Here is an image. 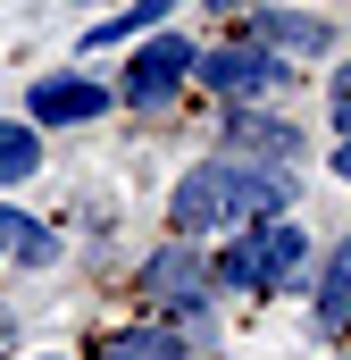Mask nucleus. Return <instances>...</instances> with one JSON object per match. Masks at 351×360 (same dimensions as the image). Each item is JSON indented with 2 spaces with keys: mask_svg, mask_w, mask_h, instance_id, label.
I'll return each instance as SVG.
<instances>
[{
  "mask_svg": "<svg viewBox=\"0 0 351 360\" xmlns=\"http://www.w3.org/2000/svg\"><path fill=\"white\" fill-rule=\"evenodd\" d=\"M326 134H335V143L351 134V59L343 51L326 59Z\"/></svg>",
  "mask_w": 351,
  "mask_h": 360,
  "instance_id": "13",
  "label": "nucleus"
},
{
  "mask_svg": "<svg viewBox=\"0 0 351 360\" xmlns=\"http://www.w3.org/2000/svg\"><path fill=\"white\" fill-rule=\"evenodd\" d=\"M0 269H8V252H0Z\"/></svg>",
  "mask_w": 351,
  "mask_h": 360,
  "instance_id": "18",
  "label": "nucleus"
},
{
  "mask_svg": "<svg viewBox=\"0 0 351 360\" xmlns=\"http://www.w3.org/2000/svg\"><path fill=\"white\" fill-rule=\"evenodd\" d=\"M301 302H310V335H318L326 352H335V344H351V235H335V243L310 260Z\"/></svg>",
  "mask_w": 351,
  "mask_h": 360,
  "instance_id": "9",
  "label": "nucleus"
},
{
  "mask_svg": "<svg viewBox=\"0 0 351 360\" xmlns=\"http://www.w3.org/2000/svg\"><path fill=\"white\" fill-rule=\"evenodd\" d=\"M67 8H92V17H100V8H109V0H67Z\"/></svg>",
  "mask_w": 351,
  "mask_h": 360,
  "instance_id": "15",
  "label": "nucleus"
},
{
  "mask_svg": "<svg viewBox=\"0 0 351 360\" xmlns=\"http://www.w3.org/2000/svg\"><path fill=\"white\" fill-rule=\"evenodd\" d=\"M84 360H201V352H192V335H176L168 319H151V310H143V319L100 327V335L84 344Z\"/></svg>",
  "mask_w": 351,
  "mask_h": 360,
  "instance_id": "11",
  "label": "nucleus"
},
{
  "mask_svg": "<svg viewBox=\"0 0 351 360\" xmlns=\"http://www.w3.org/2000/svg\"><path fill=\"white\" fill-rule=\"evenodd\" d=\"M301 76H310V68H293L284 51L251 42L243 25H226V34H209V42L192 51V92H209V101H284Z\"/></svg>",
  "mask_w": 351,
  "mask_h": 360,
  "instance_id": "5",
  "label": "nucleus"
},
{
  "mask_svg": "<svg viewBox=\"0 0 351 360\" xmlns=\"http://www.w3.org/2000/svg\"><path fill=\"white\" fill-rule=\"evenodd\" d=\"M134 302L151 319H168L176 335H192V352H218L226 344V293H218V269H209V243L192 235H159L143 260H134Z\"/></svg>",
  "mask_w": 351,
  "mask_h": 360,
  "instance_id": "2",
  "label": "nucleus"
},
{
  "mask_svg": "<svg viewBox=\"0 0 351 360\" xmlns=\"http://www.w3.org/2000/svg\"><path fill=\"white\" fill-rule=\"evenodd\" d=\"M226 25H243L251 42L284 51L293 68H326V59L343 51L335 17H326V8H301V0H251V8H243V17H226Z\"/></svg>",
  "mask_w": 351,
  "mask_h": 360,
  "instance_id": "7",
  "label": "nucleus"
},
{
  "mask_svg": "<svg viewBox=\"0 0 351 360\" xmlns=\"http://www.w3.org/2000/svg\"><path fill=\"white\" fill-rule=\"evenodd\" d=\"M209 151H234V160H260V168H301L310 160V126L284 117L276 101H218Z\"/></svg>",
  "mask_w": 351,
  "mask_h": 360,
  "instance_id": "6",
  "label": "nucleus"
},
{
  "mask_svg": "<svg viewBox=\"0 0 351 360\" xmlns=\"http://www.w3.org/2000/svg\"><path fill=\"white\" fill-rule=\"evenodd\" d=\"M310 226L284 210V218H243L234 235L209 243V269H218V293L226 302H267V293H301L310 285Z\"/></svg>",
  "mask_w": 351,
  "mask_h": 360,
  "instance_id": "3",
  "label": "nucleus"
},
{
  "mask_svg": "<svg viewBox=\"0 0 351 360\" xmlns=\"http://www.w3.org/2000/svg\"><path fill=\"white\" fill-rule=\"evenodd\" d=\"M192 34L184 25H151V34H134L126 51H117V109L126 117H176L184 109V92H192Z\"/></svg>",
  "mask_w": 351,
  "mask_h": 360,
  "instance_id": "4",
  "label": "nucleus"
},
{
  "mask_svg": "<svg viewBox=\"0 0 351 360\" xmlns=\"http://www.w3.org/2000/svg\"><path fill=\"white\" fill-rule=\"evenodd\" d=\"M293 201H301V176L293 168H260V160H234V151H201L168 184V235L218 243L243 218H284Z\"/></svg>",
  "mask_w": 351,
  "mask_h": 360,
  "instance_id": "1",
  "label": "nucleus"
},
{
  "mask_svg": "<svg viewBox=\"0 0 351 360\" xmlns=\"http://www.w3.org/2000/svg\"><path fill=\"white\" fill-rule=\"evenodd\" d=\"M109 109H117V84L92 76V68H42V76L25 84V117H34L42 134H84Z\"/></svg>",
  "mask_w": 351,
  "mask_h": 360,
  "instance_id": "8",
  "label": "nucleus"
},
{
  "mask_svg": "<svg viewBox=\"0 0 351 360\" xmlns=\"http://www.w3.org/2000/svg\"><path fill=\"white\" fill-rule=\"evenodd\" d=\"M25 360H76V352H25Z\"/></svg>",
  "mask_w": 351,
  "mask_h": 360,
  "instance_id": "16",
  "label": "nucleus"
},
{
  "mask_svg": "<svg viewBox=\"0 0 351 360\" xmlns=\"http://www.w3.org/2000/svg\"><path fill=\"white\" fill-rule=\"evenodd\" d=\"M192 8H209V17H243L251 0H192Z\"/></svg>",
  "mask_w": 351,
  "mask_h": 360,
  "instance_id": "14",
  "label": "nucleus"
},
{
  "mask_svg": "<svg viewBox=\"0 0 351 360\" xmlns=\"http://www.w3.org/2000/svg\"><path fill=\"white\" fill-rule=\"evenodd\" d=\"M0 252H8V269L51 276L67 260V226H59V218H34L25 201H0Z\"/></svg>",
  "mask_w": 351,
  "mask_h": 360,
  "instance_id": "10",
  "label": "nucleus"
},
{
  "mask_svg": "<svg viewBox=\"0 0 351 360\" xmlns=\"http://www.w3.org/2000/svg\"><path fill=\"white\" fill-rule=\"evenodd\" d=\"M326 360H351V344H335V352H326Z\"/></svg>",
  "mask_w": 351,
  "mask_h": 360,
  "instance_id": "17",
  "label": "nucleus"
},
{
  "mask_svg": "<svg viewBox=\"0 0 351 360\" xmlns=\"http://www.w3.org/2000/svg\"><path fill=\"white\" fill-rule=\"evenodd\" d=\"M42 160H51V134L17 109V117H0V193H17V184L42 176Z\"/></svg>",
  "mask_w": 351,
  "mask_h": 360,
  "instance_id": "12",
  "label": "nucleus"
}]
</instances>
